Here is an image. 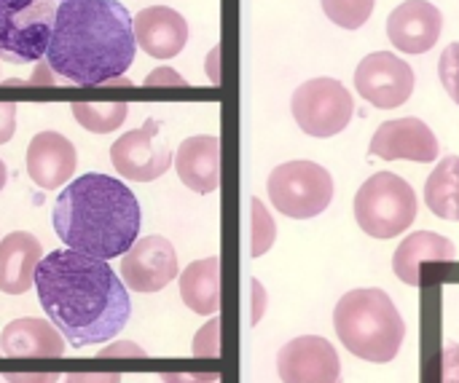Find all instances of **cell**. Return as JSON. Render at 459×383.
I'll list each match as a JSON object with an SVG mask.
<instances>
[{
	"mask_svg": "<svg viewBox=\"0 0 459 383\" xmlns=\"http://www.w3.org/2000/svg\"><path fill=\"white\" fill-rule=\"evenodd\" d=\"M250 212H253V247L250 255L261 258L272 250L274 239H277V226L274 217L269 215V209L264 207L261 199H250Z\"/></svg>",
	"mask_w": 459,
	"mask_h": 383,
	"instance_id": "25",
	"label": "cell"
},
{
	"mask_svg": "<svg viewBox=\"0 0 459 383\" xmlns=\"http://www.w3.org/2000/svg\"><path fill=\"white\" fill-rule=\"evenodd\" d=\"M121 279L132 293H159L178 279V252L164 236H143L121 258Z\"/></svg>",
	"mask_w": 459,
	"mask_h": 383,
	"instance_id": "11",
	"label": "cell"
},
{
	"mask_svg": "<svg viewBox=\"0 0 459 383\" xmlns=\"http://www.w3.org/2000/svg\"><path fill=\"white\" fill-rule=\"evenodd\" d=\"M293 118L309 137H333L344 132L355 115V102L347 86L336 78H312L293 91Z\"/></svg>",
	"mask_w": 459,
	"mask_h": 383,
	"instance_id": "8",
	"label": "cell"
},
{
	"mask_svg": "<svg viewBox=\"0 0 459 383\" xmlns=\"http://www.w3.org/2000/svg\"><path fill=\"white\" fill-rule=\"evenodd\" d=\"M371 153L385 158V161H420L430 164L438 158L441 148L433 134V129L420 121V118H398V121H385L374 137H371Z\"/></svg>",
	"mask_w": 459,
	"mask_h": 383,
	"instance_id": "13",
	"label": "cell"
},
{
	"mask_svg": "<svg viewBox=\"0 0 459 383\" xmlns=\"http://www.w3.org/2000/svg\"><path fill=\"white\" fill-rule=\"evenodd\" d=\"M253 298H255V303H253V325H258L261 317H264V306H266V293H264V287L258 282H253Z\"/></svg>",
	"mask_w": 459,
	"mask_h": 383,
	"instance_id": "35",
	"label": "cell"
},
{
	"mask_svg": "<svg viewBox=\"0 0 459 383\" xmlns=\"http://www.w3.org/2000/svg\"><path fill=\"white\" fill-rule=\"evenodd\" d=\"M65 383H121L118 373H70Z\"/></svg>",
	"mask_w": 459,
	"mask_h": 383,
	"instance_id": "32",
	"label": "cell"
},
{
	"mask_svg": "<svg viewBox=\"0 0 459 383\" xmlns=\"http://www.w3.org/2000/svg\"><path fill=\"white\" fill-rule=\"evenodd\" d=\"M159 126L161 123L156 118H148L140 129H132L113 142L110 161L121 177L132 183H151L169 169L172 150L161 142Z\"/></svg>",
	"mask_w": 459,
	"mask_h": 383,
	"instance_id": "10",
	"label": "cell"
},
{
	"mask_svg": "<svg viewBox=\"0 0 459 383\" xmlns=\"http://www.w3.org/2000/svg\"><path fill=\"white\" fill-rule=\"evenodd\" d=\"M218 56H221V48L215 46V48L210 51V56H207V75H210V81H212V83H218V81H221V72H218Z\"/></svg>",
	"mask_w": 459,
	"mask_h": 383,
	"instance_id": "36",
	"label": "cell"
},
{
	"mask_svg": "<svg viewBox=\"0 0 459 383\" xmlns=\"http://www.w3.org/2000/svg\"><path fill=\"white\" fill-rule=\"evenodd\" d=\"M137 40L118 0H62L46 48L48 70L75 86H100L132 67Z\"/></svg>",
	"mask_w": 459,
	"mask_h": 383,
	"instance_id": "2",
	"label": "cell"
},
{
	"mask_svg": "<svg viewBox=\"0 0 459 383\" xmlns=\"http://www.w3.org/2000/svg\"><path fill=\"white\" fill-rule=\"evenodd\" d=\"M266 191L274 209L293 220H309L323 215L336 193L331 172L315 161L280 164L269 174Z\"/></svg>",
	"mask_w": 459,
	"mask_h": 383,
	"instance_id": "6",
	"label": "cell"
},
{
	"mask_svg": "<svg viewBox=\"0 0 459 383\" xmlns=\"http://www.w3.org/2000/svg\"><path fill=\"white\" fill-rule=\"evenodd\" d=\"M444 32V13L428 0H403L387 19V38L403 54H428Z\"/></svg>",
	"mask_w": 459,
	"mask_h": 383,
	"instance_id": "14",
	"label": "cell"
},
{
	"mask_svg": "<svg viewBox=\"0 0 459 383\" xmlns=\"http://www.w3.org/2000/svg\"><path fill=\"white\" fill-rule=\"evenodd\" d=\"M438 78L441 86L446 89V94L459 105V40L449 43L438 59Z\"/></svg>",
	"mask_w": 459,
	"mask_h": 383,
	"instance_id": "27",
	"label": "cell"
},
{
	"mask_svg": "<svg viewBox=\"0 0 459 383\" xmlns=\"http://www.w3.org/2000/svg\"><path fill=\"white\" fill-rule=\"evenodd\" d=\"M5 180H8V172H5V164L0 161V191L5 188Z\"/></svg>",
	"mask_w": 459,
	"mask_h": 383,
	"instance_id": "37",
	"label": "cell"
},
{
	"mask_svg": "<svg viewBox=\"0 0 459 383\" xmlns=\"http://www.w3.org/2000/svg\"><path fill=\"white\" fill-rule=\"evenodd\" d=\"M16 129V105L0 102V145H5L13 137Z\"/></svg>",
	"mask_w": 459,
	"mask_h": 383,
	"instance_id": "30",
	"label": "cell"
},
{
	"mask_svg": "<svg viewBox=\"0 0 459 383\" xmlns=\"http://www.w3.org/2000/svg\"><path fill=\"white\" fill-rule=\"evenodd\" d=\"M320 3L325 16L344 30H360L371 19L377 5V0H320Z\"/></svg>",
	"mask_w": 459,
	"mask_h": 383,
	"instance_id": "24",
	"label": "cell"
},
{
	"mask_svg": "<svg viewBox=\"0 0 459 383\" xmlns=\"http://www.w3.org/2000/svg\"><path fill=\"white\" fill-rule=\"evenodd\" d=\"M164 383H218V373H199V376H188V373H164Z\"/></svg>",
	"mask_w": 459,
	"mask_h": 383,
	"instance_id": "33",
	"label": "cell"
},
{
	"mask_svg": "<svg viewBox=\"0 0 459 383\" xmlns=\"http://www.w3.org/2000/svg\"><path fill=\"white\" fill-rule=\"evenodd\" d=\"M54 231L67 250L110 260L121 258L140 234V204L116 177L81 174L54 204Z\"/></svg>",
	"mask_w": 459,
	"mask_h": 383,
	"instance_id": "3",
	"label": "cell"
},
{
	"mask_svg": "<svg viewBox=\"0 0 459 383\" xmlns=\"http://www.w3.org/2000/svg\"><path fill=\"white\" fill-rule=\"evenodd\" d=\"M5 381L8 383H56L59 381V376H56V373H38V376H27V373L16 376V373H8V376H5Z\"/></svg>",
	"mask_w": 459,
	"mask_h": 383,
	"instance_id": "34",
	"label": "cell"
},
{
	"mask_svg": "<svg viewBox=\"0 0 459 383\" xmlns=\"http://www.w3.org/2000/svg\"><path fill=\"white\" fill-rule=\"evenodd\" d=\"M425 204L436 217L459 220V156H446L425 183Z\"/></svg>",
	"mask_w": 459,
	"mask_h": 383,
	"instance_id": "22",
	"label": "cell"
},
{
	"mask_svg": "<svg viewBox=\"0 0 459 383\" xmlns=\"http://www.w3.org/2000/svg\"><path fill=\"white\" fill-rule=\"evenodd\" d=\"M145 86L151 89V86H178V89H183L186 86V81L175 72V70H169V67H159V70H153L148 78H145Z\"/></svg>",
	"mask_w": 459,
	"mask_h": 383,
	"instance_id": "29",
	"label": "cell"
},
{
	"mask_svg": "<svg viewBox=\"0 0 459 383\" xmlns=\"http://www.w3.org/2000/svg\"><path fill=\"white\" fill-rule=\"evenodd\" d=\"M35 290L48 322L73 349L108 344L132 314L129 293L108 260L75 250H54L40 258Z\"/></svg>",
	"mask_w": 459,
	"mask_h": 383,
	"instance_id": "1",
	"label": "cell"
},
{
	"mask_svg": "<svg viewBox=\"0 0 459 383\" xmlns=\"http://www.w3.org/2000/svg\"><path fill=\"white\" fill-rule=\"evenodd\" d=\"M180 298L199 317L218 314V309H221V260L218 258L194 260L180 274Z\"/></svg>",
	"mask_w": 459,
	"mask_h": 383,
	"instance_id": "21",
	"label": "cell"
},
{
	"mask_svg": "<svg viewBox=\"0 0 459 383\" xmlns=\"http://www.w3.org/2000/svg\"><path fill=\"white\" fill-rule=\"evenodd\" d=\"M132 30H134L137 46L153 59H172L188 43V24L169 5L143 8L132 19Z\"/></svg>",
	"mask_w": 459,
	"mask_h": 383,
	"instance_id": "16",
	"label": "cell"
},
{
	"mask_svg": "<svg viewBox=\"0 0 459 383\" xmlns=\"http://www.w3.org/2000/svg\"><path fill=\"white\" fill-rule=\"evenodd\" d=\"M40 258V242L27 231H13L0 239V293L24 295L35 285V268Z\"/></svg>",
	"mask_w": 459,
	"mask_h": 383,
	"instance_id": "19",
	"label": "cell"
},
{
	"mask_svg": "<svg viewBox=\"0 0 459 383\" xmlns=\"http://www.w3.org/2000/svg\"><path fill=\"white\" fill-rule=\"evenodd\" d=\"M277 373L282 383H342V362L333 344L320 336H301L280 349Z\"/></svg>",
	"mask_w": 459,
	"mask_h": 383,
	"instance_id": "12",
	"label": "cell"
},
{
	"mask_svg": "<svg viewBox=\"0 0 459 383\" xmlns=\"http://www.w3.org/2000/svg\"><path fill=\"white\" fill-rule=\"evenodd\" d=\"M352 212L368 236L393 239L414 223L417 193L403 177L393 172H377L355 193Z\"/></svg>",
	"mask_w": 459,
	"mask_h": 383,
	"instance_id": "5",
	"label": "cell"
},
{
	"mask_svg": "<svg viewBox=\"0 0 459 383\" xmlns=\"http://www.w3.org/2000/svg\"><path fill=\"white\" fill-rule=\"evenodd\" d=\"M191 354L199 357V360H212L221 354V319H210L196 336H194V344H191Z\"/></svg>",
	"mask_w": 459,
	"mask_h": 383,
	"instance_id": "28",
	"label": "cell"
},
{
	"mask_svg": "<svg viewBox=\"0 0 459 383\" xmlns=\"http://www.w3.org/2000/svg\"><path fill=\"white\" fill-rule=\"evenodd\" d=\"M100 357H134V360H143L145 352L132 344V341H124V344H110V346H102L100 349Z\"/></svg>",
	"mask_w": 459,
	"mask_h": 383,
	"instance_id": "31",
	"label": "cell"
},
{
	"mask_svg": "<svg viewBox=\"0 0 459 383\" xmlns=\"http://www.w3.org/2000/svg\"><path fill=\"white\" fill-rule=\"evenodd\" d=\"M355 89L368 105L393 110L414 94V70L393 51H377L358 64Z\"/></svg>",
	"mask_w": 459,
	"mask_h": 383,
	"instance_id": "9",
	"label": "cell"
},
{
	"mask_svg": "<svg viewBox=\"0 0 459 383\" xmlns=\"http://www.w3.org/2000/svg\"><path fill=\"white\" fill-rule=\"evenodd\" d=\"M70 107H73L75 121L91 134L116 132L129 113L126 102H73Z\"/></svg>",
	"mask_w": 459,
	"mask_h": 383,
	"instance_id": "23",
	"label": "cell"
},
{
	"mask_svg": "<svg viewBox=\"0 0 459 383\" xmlns=\"http://www.w3.org/2000/svg\"><path fill=\"white\" fill-rule=\"evenodd\" d=\"M54 0H0V59L8 64L38 62L51 40Z\"/></svg>",
	"mask_w": 459,
	"mask_h": 383,
	"instance_id": "7",
	"label": "cell"
},
{
	"mask_svg": "<svg viewBox=\"0 0 459 383\" xmlns=\"http://www.w3.org/2000/svg\"><path fill=\"white\" fill-rule=\"evenodd\" d=\"M428 383H459V344H449L438 352L428 368Z\"/></svg>",
	"mask_w": 459,
	"mask_h": 383,
	"instance_id": "26",
	"label": "cell"
},
{
	"mask_svg": "<svg viewBox=\"0 0 459 383\" xmlns=\"http://www.w3.org/2000/svg\"><path fill=\"white\" fill-rule=\"evenodd\" d=\"M344 349L366 362H393L406 338V322L385 290H352L333 309Z\"/></svg>",
	"mask_w": 459,
	"mask_h": 383,
	"instance_id": "4",
	"label": "cell"
},
{
	"mask_svg": "<svg viewBox=\"0 0 459 383\" xmlns=\"http://www.w3.org/2000/svg\"><path fill=\"white\" fill-rule=\"evenodd\" d=\"M75 145L59 132H40L27 145V174L43 191L62 188L75 172Z\"/></svg>",
	"mask_w": 459,
	"mask_h": 383,
	"instance_id": "15",
	"label": "cell"
},
{
	"mask_svg": "<svg viewBox=\"0 0 459 383\" xmlns=\"http://www.w3.org/2000/svg\"><path fill=\"white\" fill-rule=\"evenodd\" d=\"M175 169L186 188L194 193H212L221 185V140L212 134H196L180 142L175 153Z\"/></svg>",
	"mask_w": 459,
	"mask_h": 383,
	"instance_id": "17",
	"label": "cell"
},
{
	"mask_svg": "<svg viewBox=\"0 0 459 383\" xmlns=\"http://www.w3.org/2000/svg\"><path fill=\"white\" fill-rule=\"evenodd\" d=\"M0 352L13 360H56L65 354V338L51 322L24 317L5 325Z\"/></svg>",
	"mask_w": 459,
	"mask_h": 383,
	"instance_id": "18",
	"label": "cell"
},
{
	"mask_svg": "<svg viewBox=\"0 0 459 383\" xmlns=\"http://www.w3.org/2000/svg\"><path fill=\"white\" fill-rule=\"evenodd\" d=\"M457 258L455 244L436 231H417L403 239L393 255V271L401 282L420 287L428 263H452Z\"/></svg>",
	"mask_w": 459,
	"mask_h": 383,
	"instance_id": "20",
	"label": "cell"
}]
</instances>
